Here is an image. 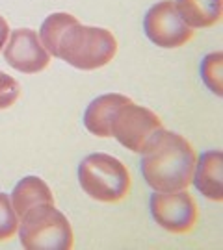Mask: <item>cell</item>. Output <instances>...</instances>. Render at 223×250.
<instances>
[{
	"instance_id": "6da1fadb",
	"label": "cell",
	"mask_w": 223,
	"mask_h": 250,
	"mask_svg": "<svg viewBox=\"0 0 223 250\" xmlns=\"http://www.w3.org/2000/svg\"><path fill=\"white\" fill-rule=\"evenodd\" d=\"M39 39L47 52L80 71L100 69L117 54V39L110 30L86 26L65 11L45 19L39 28Z\"/></svg>"
},
{
	"instance_id": "7a4b0ae2",
	"label": "cell",
	"mask_w": 223,
	"mask_h": 250,
	"mask_svg": "<svg viewBox=\"0 0 223 250\" xmlns=\"http://www.w3.org/2000/svg\"><path fill=\"white\" fill-rule=\"evenodd\" d=\"M196 150L180 134L162 128L142 154V176L154 191L186 189L196 169Z\"/></svg>"
},
{
	"instance_id": "3957f363",
	"label": "cell",
	"mask_w": 223,
	"mask_h": 250,
	"mask_svg": "<svg viewBox=\"0 0 223 250\" xmlns=\"http://www.w3.org/2000/svg\"><path fill=\"white\" fill-rule=\"evenodd\" d=\"M82 191L97 202H119L130 191V172L116 156L104 152L89 154L78 165Z\"/></svg>"
},
{
	"instance_id": "277c9868",
	"label": "cell",
	"mask_w": 223,
	"mask_h": 250,
	"mask_svg": "<svg viewBox=\"0 0 223 250\" xmlns=\"http://www.w3.org/2000/svg\"><path fill=\"white\" fill-rule=\"evenodd\" d=\"M19 239L28 250L73 249V228L67 217L54 204L30 209L19 219Z\"/></svg>"
},
{
	"instance_id": "5b68a950",
	"label": "cell",
	"mask_w": 223,
	"mask_h": 250,
	"mask_svg": "<svg viewBox=\"0 0 223 250\" xmlns=\"http://www.w3.org/2000/svg\"><path fill=\"white\" fill-rule=\"evenodd\" d=\"M162 128L160 117L154 111L128 100L125 106H121L112 123V137H116L128 150L143 154Z\"/></svg>"
},
{
	"instance_id": "8992f818",
	"label": "cell",
	"mask_w": 223,
	"mask_h": 250,
	"mask_svg": "<svg viewBox=\"0 0 223 250\" xmlns=\"http://www.w3.org/2000/svg\"><path fill=\"white\" fill-rule=\"evenodd\" d=\"M143 30L149 41L160 48H178L194 37V28L180 17L175 0L154 4L143 17Z\"/></svg>"
},
{
	"instance_id": "52a82bcc",
	"label": "cell",
	"mask_w": 223,
	"mask_h": 250,
	"mask_svg": "<svg viewBox=\"0 0 223 250\" xmlns=\"http://www.w3.org/2000/svg\"><path fill=\"white\" fill-rule=\"evenodd\" d=\"M151 215L158 226L171 233H188L197 223V204L186 189L151 195Z\"/></svg>"
},
{
	"instance_id": "ba28073f",
	"label": "cell",
	"mask_w": 223,
	"mask_h": 250,
	"mask_svg": "<svg viewBox=\"0 0 223 250\" xmlns=\"http://www.w3.org/2000/svg\"><path fill=\"white\" fill-rule=\"evenodd\" d=\"M2 52L9 67L23 74H37L50 63V54L47 52L37 32L32 28L13 30Z\"/></svg>"
},
{
	"instance_id": "9c48e42d",
	"label": "cell",
	"mask_w": 223,
	"mask_h": 250,
	"mask_svg": "<svg viewBox=\"0 0 223 250\" xmlns=\"http://www.w3.org/2000/svg\"><path fill=\"white\" fill-rule=\"evenodd\" d=\"M192 182L206 198L223 200V154L222 150H206L196 160Z\"/></svg>"
},
{
	"instance_id": "30bf717a",
	"label": "cell",
	"mask_w": 223,
	"mask_h": 250,
	"mask_svg": "<svg viewBox=\"0 0 223 250\" xmlns=\"http://www.w3.org/2000/svg\"><path fill=\"white\" fill-rule=\"evenodd\" d=\"M128 100V97L119 93H108L91 100L84 113L86 130L97 137H112V123L121 106H125Z\"/></svg>"
},
{
	"instance_id": "8fae6325",
	"label": "cell",
	"mask_w": 223,
	"mask_h": 250,
	"mask_svg": "<svg viewBox=\"0 0 223 250\" xmlns=\"http://www.w3.org/2000/svg\"><path fill=\"white\" fill-rule=\"evenodd\" d=\"M11 204L17 217L21 219L23 215L34 209L37 206L43 204H54L52 191L49 188V184L39 176H26L19 182L11 191Z\"/></svg>"
},
{
	"instance_id": "7c38bea8",
	"label": "cell",
	"mask_w": 223,
	"mask_h": 250,
	"mask_svg": "<svg viewBox=\"0 0 223 250\" xmlns=\"http://www.w3.org/2000/svg\"><path fill=\"white\" fill-rule=\"evenodd\" d=\"M180 17L190 28H210L222 21L223 0H175Z\"/></svg>"
},
{
	"instance_id": "4fadbf2b",
	"label": "cell",
	"mask_w": 223,
	"mask_h": 250,
	"mask_svg": "<svg viewBox=\"0 0 223 250\" xmlns=\"http://www.w3.org/2000/svg\"><path fill=\"white\" fill-rule=\"evenodd\" d=\"M223 54L212 52L206 54L205 60L201 62V78L205 85L212 91L214 95H223Z\"/></svg>"
},
{
	"instance_id": "5bb4252c",
	"label": "cell",
	"mask_w": 223,
	"mask_h": 250,
	"mask_svg": "<svg viewBox=\"0 0 223 250\" xmlns=\"http://www.w3.org/2000/svg\"><path fill=\"white\" fill-rule=\"evenodd\" d=\"M19 228V217L13 209L11 198L6 193H0V241L13 237Z\"/></svg>"
},
{
	"instance_id": "9a60e30c",
	"label": "cell",
	"mask_w": 223,
	"mask_h": 250,
	"mask_svg": "<svg viewBox=\"0 0 223 250\" xmlns=\"http://www.w3.org/2000/svg\"><path fill=\"white\" fill-rule=\"evenodd\" d=\"M21 97V85L19 82L6 74L4 71H0V109H8L11 107Z\"/></svg>"
},
{
	"instance_id": "2e32d148",
	"label": "cell",
	"mask_w": 223,
	"mask_h": 250,
	"mask_svg": "<svg viewBox=\"0 0 223 250\" xmlns=\"http://www.w3.org/2000/svg\"><path fill=\"white\" fill-rule=\"evenodd\" d=\"M8 37H9V24L8 21L0 15V52L4 50V45L8 43Z\"/></svg>"
}]
</instances>
